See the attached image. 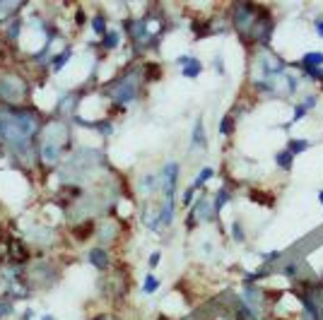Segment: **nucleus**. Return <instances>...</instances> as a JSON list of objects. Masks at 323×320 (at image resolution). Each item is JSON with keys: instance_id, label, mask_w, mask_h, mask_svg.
I'll use <instances>...</instances> for the list:
<instances>
[{"instance_id": "nucleus-1", "label": "nucleus", "mask_w": 323, "mask_h": 320, "mask_svg": "<svg viewBox=\"0 0 323 320\" xmlns=\"http://www.w3.org/2000/svg\"><path fill=\"white\" fill-rule=\"evenodd\" d=\"M36 130H39L36 113L0 109V135L20 156L29 154V147H32V140L36 137Z\"/></svg>"}, {"instance_id": "nucleus-2", "label": "nucleus", "mask_w": 323, "mask_h": 320, "mask_svg": "<svg viewBox=\"0 0 323 320\" xmlns=\"http://www.w3.org/2000/svg\"><path fill=\"white\" fill-rule=\"evenodd\" d=\"M66 125L60 121H51L44 130V144H41V159L46 166H53L63 154L66 144Z\"/></svg>"}, {"instance_id": "nucleus-3", "label": "nucleus", "mask_w": 323, "mask_h": 320, "mask_svg": "<svg viewBox=\"0 0 323 320\" xmlns=\"http://www.w3.org/2000/svg\"><path fill=\"white\" fill-rule=\"evenodd\" d=\"M27 82L17 75H3L0 77V99L8 101V104H15V101H22L27 97Z\"/></svg>"}, {"instance_id": "nucleus-4", "label": "nucleus", "mask_w": 323, "mask_h": 320, "mask_svg": "<svg viewBox=\"0 0 323 320\" xmlns=\"http://www.w3.org/2000/svg\"><path fill=\"white\" fill-rule=\"evenodd\" d=\"M135 97H138V77H135V75H125V77L118 82V87L113 89V99H116V104L125 106V104H131Z\"/></svg>"}, {"instance_id": "nucleus-5", "label": "nucleus", "mask_w": 323, "mask_h": 320, "mask_svg": "<svg viewBox=\"0 0 323 320\" xmlns=\"http://www.w3.org/2000/svg\"><path fill=\"white\" fill-rule=\"evenodd\" d=\"M176 63L183 67V77H196V75L203 70L201 60H196V58H190V55H178Z\"/></svg>"}, {"instance_id": "nucleus-6", "label": "nucleus", "mask_w": 323, "mask_h": 320, "mask_svg": "<svg viewBox=\"0 0 323 320\" xmlns=\"http://www.w3.org/2000/svg\"><path fill=\"white\" fill-rule=\"evenodd\" d=\"M316 104H318V97H316V94H309V99H306V101H301L299 106L294 109V116H292V123H299L301 118L306 116V111H309V109H313Z\"/></svg>"}, {"instance_id": "nucleus-7", "label": "nucleus", "mask_w": 323, "mask_h": 320, "mask_svg": "<svg viewBox=\"0 0 323 320\" xmlns=\"http://www.w3.org/2000/svg\"><path fill=\"white\" fill-rule=\"evenodd\" d=\"M89 263L97 267V270H106L109 265V255L104 248H94V251H89Z\"/></svg>"}, {"instance_id": "nucleus-8", "label": "nucleus", "mask_w": 323, "mask_h": 320, "mask_svg": "<svg viewBox=\"0 0 323 320\" xmlns=\"http://www.w3.org/2000/svg\"><path fill=\"white\" fill-rule=\"evenodd\" d=\"M301 65L306 70H316L323 65V51H309V53L301 58Z\"/></svg>"}, {"instance_id": "nucleus-9", "label": "nucleus", "mask_w": 323, "mask_h": 320, "mask_svg": "<svg viewBox=\"0 0 323 320\" xmlns=\"http://www.w3.org/2000/svg\"><path fill=\"white\" fill-rule=\"evenodd\" d=\"M201 144L203 149L208 147V140H205V125H203V118L196 121V128H193V147Z\"/></svg>"}, {"instance_id": "nucleus-10", "label": "nucleus", "mask_w": 323, "mask_h": 320, "mask_svg": "<svg viewBox=\"0 0 323 320\" xmlns=\"http://www.w3.org/2000/svg\"><path fill=\"white\" fill-rule=\"evenodd\" d=\"M215 176V169H210V166H205V169H201V174H198V176H196V181H193V190H196V188H201V186H205V183H208V181H210V178Z\"/></svg>"}, {"instance_id": "nucleus-11", "label": "nucleus", "mask_w": 323, "mask_h": 320, "mask_svg": "<svg viewBox=\"0 0 323 320\" xmlns=\"http://www.w3.org/2000/svg\"><path fill=\"white\" fill-rule=\"evenodd\" d=\"M304 149H309V142H306V140H292L287 152H290L292 156H297V154H301Z\"/></svg>"}, {"instance_id": "nucleus-12", "label": "nucleus", "mask_w": 323, "mask_h": 320, "mask_svg": "<svg viewBox=\"0 0 323 320\" xmlns=\"http://www.w3.org/2000/svg\"><path fill=\"white\" fill-rule=\"evenodd\" d=\"M196 212H198V217H201L203 221L210 219V205H208V200L203 198L201 202H198V207H196Z\"/></svg>"}, {"instance_id": "nucleus-13", "label": "nucleus", "mask_w": 323, "mask_h": 320, "mask_svg": "<svg viewBox=\"0 0 323 320\" xmlns=\"http://www.w3.org/2000/svg\"><path fill=\"white\" fill-rule=\"evenodd\" d=\"M229 200V193H227V188H222V190H217V198H215V212H220L224 207V202Z\"/></svg>"}, {"instance_id": "nucleus-14", "label": "nucleus", "mask_w": 323, "mask_h": 320, "mask_svg": "<svg viewBox=\"0 0 323 320\" xmlns=\"http://www.w3.org/2000/svg\"><path fill=\"white\" fill-rule=\"evenodd\" d=\"M232 236H234V241L236 243H244L246 241V233H244V226H241V221H234V224H232Z\"/></svg>"}, {"instance_id": "nucleus-15", "label": "nucleus", "mask_w": 323, "mask_h": 320, "mask_svg": "<svg viewBox=\"0 0 323 320\" xmlns=\"http://www.w3.org/2000/svg\"><path fill=\"white\" fill-rule=\"evenodd\" d=\"M157 287H159V282H157L152 275H147L145 277V284H143V291H145V294H155Z\"/></svg>"}, {"instance_id": "nucleus-16", "label": "nucleus", "mask_w": 323, "mask_h": 320, "mask_svg": "<svg viewBox=\"0 0 323 320\" xmlns=\"http://www.w3.org/2000/svg\"><path fill=\"white\" fill-rule=\"evenodd\" d=\"M104 48H116L118 46V32H109L106 36H104Z\"/></svg>"}, {"instance_id": "nucleus-17", "label": "nucleus", "mask_w": 323, "mask_h": 320, "mask_svg": "<svg viewBox=\"0 0 323 320\" xmlns=\"http://www.w3.org/2000/svg\"><path fill=\"white\" fill-rule=\"evenodd\" d=\"M275 162H278V166H282V169H290V164H292V154L285 149V152H280L278 156H275Z\"/></svg>"}, {"instance_id": "nucleus-18", "label": "nucleus", "mask_w": 323, "mask_h": 320, "mask_svg": "<svg viewBox=\"0 0 323 320\" xmlns=\"http://www.w3.org/2000/svg\"><path fill=\"white\" fill-rule=\"evenodd\" d=\"M20 8V3H0V20L5 17V15H10V12H15Z\"/></svg>"}, {"instance_id": "nucleus-19", "label": "nucleus", "mask_w": 323, "mask_h": 320, "mask_svg": "<svg viewBox=\"0 0 323 320\" xmlns=\"http://www.w3.org/2000/svg\"><path fill=\"white\" fill-rule=\"evenodd\" d=\"M68 58H70V51H66V53H60V55H56V60H53V70H60V67L66 65L68 63Z\"/></svg>"}, {"instance_id": "nucleus-20", "label": "nucleus", "mask_w": 323, "mask_h": 320, "mask_svg": "<svg viewBox=\"0 0 323 320\" xmlns=\"http://www.w3.org/2000/svg\"><path fill=\"white\" fill-rule=\"evenodd\" d=\"M92 27H94V32H97V34H101V36H104V32H106V20H104V17H94Z\"/></svg>"}, {"instance_id": "nucleus-21", "label": "nucleus", "mask_w": 323, "mask_h": 320, "mask_svg": "<svg viewBox=\"0 0 323 320\" xmlns=\"http://www.w3.org/2000/svg\"><path fill=\"white\" fill-rule=\"evenodd\" d=\"M285 79H287V92H290V94H294V92H297V87H299V79L294 77V75H285Z\"/></svg>"}, {"instance_id": "nucleus-22", "label": "nucleus", "mask_w": 323, "mask_h": 320, "mask_svg": "<svg viewBox=\"0 0 323 320\" xmlns=\"http://www.w3.org/2000/svg\"><path fill=\"white\" fill-rule=\"evenodd\" d=\"M10 313H12L10 301H0V318H5V315H10Z\"/></svg>"}, {"instance_id": "nucleus-23", "label": "nucleus", "mask_w": 323, "mask_h": 320, "mask_svg": "<svg viewBox=\"0 0 323 320\" xmlns=\"http://www.w3.org/2000/svg\"><path fill=\"white\" fill-rule=\"evenodd\" d=\"M17 32H20V20H15V22H12V27L8 29V34H10V39H15V36H17Z\"/></svg>"}, {"instance_id": "nucleus-24", "label": "nucleus", "mask_w": 323, "mask_h": 320, "mask_svg": "<svg viewBox=\"0 0 323 320\" xmlns=\"http://www.w3.org/2000/svg\"><path fill=\"white\" fill-rule=\"evenodd\" d=\"M313 29H316V34H318V36L323 39V20H318V22L313 24Z\"/></svg>"}, {"instance_id": "nucleus-25", "label": "nucleus", "mask_w": 323, "mask_h": 320, "mask_svg": "<svg viewBox=\"0 0 323 320\" xmlns=\"http://www.w3.org/2000/svg\"><path fill=\"white\" fill-rule=\"evenodd\" d=\"M159 258H162V255H159V253H152V255H150V265L155 267L157 263H159Z\"/></svg>"}, {"instance_id": "nucleus-26", "label": "nucleus", "mask_w": 323, "mask_h": 320, "mask_svg": "<svg viewBox=\"0 0 323 320\" xmlns=\"http://www.w3.org/2000/svg\"><path fill=\"white\" fill-rule=\"evenodd\" d=\"M215 70H217V72H222V70H224V67H222V58H220V55L215 58Z\"/></svg>"}, {"instance_id": "nucleus-27", "label": "nucleus", "mask_w": 323, "mask_h": 320, "mask_svg": "<svg viewBox=\"0 0 323 320\" xmlns=\"http://www.w3.org/2000/svg\"><path fill=\"white\" fill-rule=\"evenodd\" d=\"M41 320H56L53 315H41Z\"/></svg>"}, {"instance_id": "nucleus-28", "label": "nucleus", "mask_w": 323, "mask_h": 320, "mask_svg": "<svg viewBox=\"0 0 323 320\" xmlns=\"http://www.w3.org/2000/svg\"><path fill=\"white\" fill-rule=\"evenodd\" d=\"M32 318V313H24V320H29Z\"/></svg>"}, {"instance_id": "nucleus-29", "label": "nucleus", "mask_w": 323, "mask_h": 320, "mask_svg": "<svg viewBox=\"0 0 323 320\" xmlns=\"http://www.w3.org/2000/svg\"><path fill=\"white\" fill-rule=\"evenodd\" d=\"M318 198H321V202H323V193H321V195H318Z\"/></svg>"}, {"instance_id": "nucleus-30", "label": "nucleus", "mask_w": 323, "mask_h": 320, "mask_svg": "<svg viewBox=\"0 0 323 320\" xmlns=\"http://www.w3.org/2000/svg\"><path fill=\"white\" fill-rule=\"evenodd\" d=\"M97 320H106V318H97Z\"/></svg>"}]
</instances>
